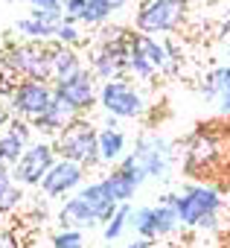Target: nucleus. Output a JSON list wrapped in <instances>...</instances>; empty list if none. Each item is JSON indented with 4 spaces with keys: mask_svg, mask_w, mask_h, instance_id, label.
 <instances>
[{
    "mask_svg": "<svg viewBox=\"0 0 230 248\" xmlns=\"http://www.w3.org/2000/svg\"><path fill=\"white\" fill-rule=\"evenodd\" d=\"M218 126H198L181 146V172L189 178H216L224 167L230 170V146Z\"/></svg>",
    "mask_w": 230,
    "mask_h": 248,
    "instance_id": "obj_1",
    "label": "nucleus"
},
{
    "mask_svg": "<svg viewBox=\"0 0 230 248\" xmlns=\"http://www.w3.org/2000/svg\"><path fill=\"white\" fill-rule=\"evenodd\" d=\"M175 210L184 228H198V231H216L218 228V213L224 210V196L218 187L207 181H187L175 193Z\"/></svg>",
    "mask_w": 230,
    "mask_h": 248,
    "instance_id": "obj_2",
    "label": "nucleus"
},
{
    "mask_svg": "<svg viewBox=\"0 0 230 248\" xmlns=\"http://www.w3.org/2000/svg\"><path fill=\"white\" fill-rule=\"evenodd\" d=\"M3 67L15 79H53V44L50 41H21L9 44L3 53Z\"/></svg>",
    "mask_w": 230,
    "mask_h": 248,
    "instance_id": "obj_3",
    "label": "nucleus"
},
{
    "mask_svg": "<svg viewBox=\"0 0 230 248\" xmlns=\"http://www.w3.org/2000/svg\"><path fill=\"white\" fill-rule=\"evenodd\" d=\"M105 114L117 117V120H140L146 114V96L143 91L129 79H108L99 85V102H96Z\"/></svg>",
    "mask_w": 230,
    "mask_h": 248,
    "instance_id": "obj_4",
    "label": "nucleus"
},
{
    "mask_svg": "<svg viewBox=\"0 0 230 248\" xmlns=\"http://www.w3.org/2000/svg\"><path fill=\"white\" fill-rule=\"evenodd\" d=\"M96 138H99V129L93 126V123L79 117L76 123H70L61 135H56L53 146H56L58 158L76 161V164L90 170V167L99 164V143H96Z\"/></svg>",
    "mask_w": 230,
    "mask_h": 248,
    "instance_id": "obj_5",
    "label": "nucleus"
},
{
    "mask_svg": "<svg viewBox=\"0 0 230 248\" xmlns=\"http://www.w3.org/2000/svg\"><path fill=\"white\" fill-rule=\"evenodd\" d=\"M187 12H189L187 0H140L134 12V30L149 35L175 32L187 21Z\"/></svg>",
    "mask_w": 230,
    "mask_h": 248,
    "instance_id": "obj_6",
    "label": "nucleus"
},
{
    "mask_svg": "<svg viewBox=\"0 0 230 248\" xmlns=\"http://www.w3.org/2000/svg\"><path fill=\"white\" fill-rule=\"evenodd\" d=\"M134 158H137L140 170L146 172V178L166 181L169 178V170H172V161H175V149H172V143L163 135L143 132L134 140Z\"/></svg>",
    "mask_w": 230,
    "mask_h": 248,
    "instance_id": "obj_7",
    "label": "nucleus"
},
{
    "mask_svg": "<svg viewBox=\"0 0 230 248\" xmlns=\"http://www.w3.org/2000/svg\"><path fill=\"white\" fill-rule=\"evenodd\" d=\"M56 91H53V82H44V79H21L15 82L12 93H9V108L15 117H24V120H35L50 102H53Z\"/></svg>",
    "mask_w": 230,
    "mask_h": 248,
    "instance_id": "obj_8",
    "label": "nucleus"
},
{
    "mask_svg": "<svg viewBox=\"0 0 230 248\" xmlns=\"http://www.w3.org/2000/svg\"><path fill=\"white\" fill-rule=\"evenodd\" d=\"M56 146L50 143V140H35V143H29L27 149H24V155L12 164V175H15V181L18 184H24V187H38L41 184V178L47 175V170L56 164Z\"/></svg>",
    "mask_w": 230,
    "mask_h": 248,
    "instance_id": "obj_9",
    "label": "nucleus"
},
{
    "mask_svg": "<svg viewBox=\"0 0 230 248\" xmlns=\"http://www.w3.org/2000/svg\"><path fill=\"white\" fill-rule=\"evenodd\" d=\"M96 76L87 70V67H82L79 73H73V76H67V79H61V82H53V91H56V96L61 99V102H67L73 111H79V114H85V111H90L96 102H99V88H96Z\"/></svg>",
    "mask_w": 230,
    "mask_h": 248,
    "instance_id": "obj_10",
    "label": "nucleus"
},
{
    "mask_svg": "<svg viewBox=\"0 0 230 248\" xmlns=\"http://www.w3.org/2000/svg\"><path fill=\"white\" fill-rule=\"evenodd\" d=\"M85 172H87V167L67 161V158H56V164L47 170V175L41 178L38 187L50 199H64V196H73L85 184Z\"/></svg>",
    "mask_w": 230,
    "mask_h": 248,
    "instance_id": "obj_11",
    "label": "nucleus"
},
{
    "mask_svg": "<svg viewBox=\"0 0 230 248\" xmlns=\"http://www.w3.org/2000/svg\"><path fill=\"white\" fill-rule=\"evenodd\" d=\"M32 123L24 120V117H12L3 129H0V152H3V161L6 164H15L24 149L32 143Z\"/></svg>",
    "mask_w": 230,
    "mask_h": 248,
    "instance_id": "obj_12",
    "label": "nucleus"
},
{
    "mask_svg": "<svg viewBox=\"0 0 230 248\" xmlns=\"http://www.w3.org/2000/svg\"><path fill=\"white\" fill-rule=\"evenodd\" d=\"M82 114L79 111H73L67 102H61L58 96H53V102L32 120V129L35 132H41V135H47V138H56V135H61L70 123H76Z\"/></svg>",
    "mask_w": 230,
    "mask_h": 248,
    "instance_id": "obj_13",
    "label": "nucleus"
},
{
    "mask_svg": "<svg viewBox=\"0 0 230 248\" xmlns=\"http://www.w3.org/2000/svg\"><path fill=\"white\" fill-rule=\"evenodd\" d=\"M131 50H137L143 59H149L158 73H175L178 70V59L169 56L166 44L158 41V35H149V32H134L131 30Z\"/></svg>",
    "mask_w": 230,
    "mask_h": 248,
    "instance_id": "obj_14",
    "label": "nucleus"
},
{
    "mask_svg": "<svg viewBox=\"0 0 230 248\" xmlns=\"http://www.w3.org/2000/svg\"><path fill=\"white\" fill-rule=\"evenodd\" d=\"M102 181H105V187H108L111 199L117 202V204L131 202V199H134V193H137V190H140V184H143V178H140V175H134V172H129V170H123V167H111V172H108V175H102Z\"/></svg>",
    "mask_w": 230,
    "mask_h": 248,
    "instance_id": "obj_15",
    "label": "nucleus"
},
{
    "mask_svg": "<svg viewBox=\"0 0 230 248\" xmlns=\"http://www.w3.org/2000/svg\"><path fill=\"white\" fill-rule=\"evenodd\" d=\"M96 143H99V164H102V167H117L120 158L126 155V143H129V140H126V135H123L117 126L105 123V126L99 129Z\"/></svg>",
    "mask_w": 230,
    "mask_h": 248,
    "instance_id": "obj_16",
    "label": "nucleus"
},
{
    "mask_svg": "<svg viewBox=\"0 0 230 248\" xmlns=\"http://www.w3.org/2000/svg\"><path fill=\"white\" fill-rule=\"evenodd\" d=\"M24 202V184L15 181L12 164L0 161V213H12Z\"/></svg>",
    "mask_w": 230,
    "mask_h": 248,
    "instance_id": "obj_17",
    "label": "nucleus"
},
{
    "mask_svg": "<svg viewBox=\"0 0 230 248\" xmlns=\"http://www.w3.org/2000/svg\"><path fill=\"white\" fill-rule=\"evenodd\" d=\"M85 64H82V56L76 53V47H64L58 41H53V79L50 82H61L73 73H79Z\"/></svg>",
    "mask_w": 230,
    "mask_h": 248,
    "instance_id": "obj_18",
    "label": "nucleus"
},
{
    "mask_svg": "<svg viewBox=\"0 0 230 248\" xmlns=\"http://www.w3.org/2000/svg\"><path fill=\"white\" fill-rule=\"evenodd\" d=\"M87 70L99 79V82H108V79H120V76H126V67L114 59V56H108L102 47H93V53H90V59H87Z\"/></svg>",
    "mask_w": 230,
    "mask_h": 248,
    "instance_id": "obj_19",
    "label": "nucleus"
},
{
    "mask_svg": "<svg viewBox=\"0 0 230 248\" xmlns=\"http://www.w3.org/2000/svg\"><path fill=\"white\" fill-rule=\"evenodd\" d=\"M56 27H58V24H47V21H41V18H32V15L21 18V21L15 24V30H18L27 41H56Z\"/></svg>",
    "mask_w": 230,
    "mask_h": 248,
    "instance_id": "obj_20",
    "label": "nucleus"
},
{
    "mask_svg": "<svg viewBox=\"0 0 230 248\" xmlns=\"http://www.w3.org/2000/svg\"><path fill=\"white\" fill-rule=\"evenodd\" d=\"M126 76H131V79H137V82L152 85V82L158 79V67H155L149 59H143L137 50H129V59H126Z\"/></svg>",
    "mask_w": 230,
    "mask_h": 248,
    "instance_id": "obj_21",
    "label": "nucleus"
},
{
    "mask_svg": "<svg viewBox=\"0 0 230 248\" xmlns=\"http://www.w3.org/2000/svg\"><path fill=\"white\" fill-rule=\"evenodd\" d=\"M129 225L137 231V236L143 239H158V222H155V204H143L137 210H131Z\"/></svg>",
    "mask_w": 230,
    "mask_h": 248,
    "instance_id": "obj_22",
    "label": "nucleus"
},
{
    "mask_svg": "<svg viewBox=\"0 0 230 248\" xmlns=\"http://www.w3.org/2000/svg\"><path fill=\"white\" fill-rule=\"evenodd\" d=\"M129 219H131V204H129V202L117 204V210H114V216H111V219L105 222V228H102V236H105L108 242L120 239V236H123V231L129 228Z\"/></svg>",
    "mask_w": 230,
    "mask_h": 248,
    "instance_id": "obj_23",
    "label": "nucleus"
},
{
    "mask_svg": "<svg viewBox=\"0 0 230 248\" xmlns=\"http://www.w3.org/2000/svg\"><path fill=\"white\" fill-rule=\"evenodd\" d=\"M111 12H114V9H111L108 0H85L82 24H85V27H102V24H108Z\"/></svg>",
    "mask_w": 230,
    "mask_h": 248,
    "instance_id": "obj_24",
    "label": "nucleus"
},
{
    "mask_svg": "<svg viewBox=\"0 0 230 248\" xmlns=\"http://www.w3.org/2000/svg\"><path fill=\"white\" fill-rule=\"evenodd\" d=\"M221 85H224V64H221V67H213V70L204 76V82H201L198 93H201L204 99L216 102V99H218V93H221Z\"/></svg>",
    "mask_w": 230,
    "mask_h": 248,
    "instance_id": "obj_25",
    "label": "nucleus"
},
{
    "mask_svg": "<svg viewBox=\"0 0 230 248\" xmlns=\"http://www.w3.org/2000/svg\"><path fill=\"white\" fill-rule=\"evenodd\" d=\"M50 248H85V231L82 228H61L50 239Z\"/></svg>",
    "mask_w": 230,
    "mask_h": 248,
    "instance_id": "obj_26",
    "label": "nucleus"
},
{
    "mask_svg": "<svg viewBox=\"0 0 230 248\" xmlns=\"http://www.w3.org/2000/svg\"><path fill=\"white\" fill-rule=\"evenodd\" d=\"M56 41H58V44H64V47H79L85 38H82V32H79V27H76V24L61 21V24L56 27Z\"/></svg>",
    "mask_w": 230,
    "mask_h": 248,
    "instance_id": "obj_27",
    "label": "nucleus"
},
{
    "mask_svg": "<svg viewBox=\"0 0 230 248\" xmlns=\"http://www.w3.org/2000/svg\"><path fill=\"white\" fill-rule=\"evenodd\" d=\"M64 21L70 24H82V15H85V0H64Z\"/></svg>",
    "mask_w": 230,
    "mask_h": 248,
    "instance_id": "obj_28",
    "label": "nucleus"
},
{
    "mask_svg": "<svg viewBox=\"0 0 230 248\" xmlns=\"http://www.w3.org/2000/svg\"><path fill=\"white\" fill-rule=\"evenodd\" d=\"M218 111L224 117H230V64H224V85H221V93H218Z\"/></svg>",
    "mask_w": 230,
    "mask_h": 248,
    "instance_id": "obj_29",
    "label": "nucleus"
},
{
    "mask_svg": "<svg viewBox=\"0 0 230 248\" xmlns=\"http://www.w3.org/2000/svg\"><path fill=\"white\" fill-rule=\"evenodd\" d=\"M29 9H53V12H61L64 9V0H27Z\"/></svg>",
    "mask_w": 230,
    "mask_h": 248,
    "instance_id": "obj_30",
    "label": "nucleus"
},
{
    "mask_svg": "<svg viewBox=\"0 0 230 248\" xmlns=\"http://www.w3.org/2000/svg\"><path fill=\"white\" fill-rule=\"evenodd\" d=\"M0 248H18L15 233H12V231H6V228H0Z\"/></svg>",
    "mask_w": 230,
    "mask_h": 248,
    "instance_id": "obj_31",
    "label": "nucleus"
},
{
    "mask_svg": "<svg viewBox=\"0 0 230 248\" xmlns=\"http://www.w3.org/2000/svg\"><path fill=\"white\" fill-rule=\"evenodd\" d=\"M12 117H15V114H12V108H9V105H3V102H0V129H3L6 123L12 120Z\"/></svg>",
    "mask_w": 230,
    "mask_h": 248,
    "instance_id": "obj_32",
    "label": "nucleus"
},
{
    "mask_svg": "<svg viewBox=\"0 0 230 248\" xmlns=\"http://www.w3.org/2000/svg\"><path fill=\"white\" fill-rule=\"evenodd\" d=\"M146 248H175V245L163 242V239H146Z\"/></svg>",
    "mask_w": 230,
    "mask_h": 248,
    "instance_id": "obj_33",
    "label": "nucleus"
},
{
    "mask_svg": "<svg viewBox=\"0 0 230 248\" xmlns=\"http://www.w3.org/2000/svg\"><path fill=\"white\" fill-rule=\"evenodd\" d=\"M123 248H146V239L143 236H137V239H131L129 245H123Z\"/></svg>",
    "mask_w": 230,
    "mask_h": 248,
    "instance_id": "obj_34",
    "label": "nucleus"
},
{
    "mask_svg": "<svg viewBox=\"0 0 230 248\" xmlns=\"http://www.w3.org/2000/svg\"><path fill=\"white\" fill-rule=\"evenodd\" d=\"M108 3H111V9H114V12H120L123 6H129V0H108Z\"/></svg>",
    "mask_w": 230,
    "mask_h": 248,
    "instance_id": "obj_35",
    "label": "nucleus"
},
{
    "mask_svg": "<svg viewBox=\"0 0 230 248\" xmlns=\"http://www.w3.org/2000/svg\"><path fill=\"white\" fill-rule=\"evenodd\" d=\"M0 70H3V59H0Z\"/></svg>",
    "mask_w": 230,
    "mask_h": 248,
    "instance_id": "obj_36",
    "label": "nucleus"
},
{
    "mask_svg": "<svg viewBox=\"0 0 230 248\" xmlns=\"http://www.w3.org/2000/svg\"><path fill=\"white\" fill-rule=\"evenodd\" d=\"M6 3H18V0H6Z\"/></svg>",
    "mask_w": 230,
    "mask_h": 248,
    "instance_id": "obj_37",
    "label": "nucleus"
},
{
    "mask_svg": "<svg viewBox=\"0 0 230 248\" xmlns=\"http://www.w3.org/2000/svg\"><path fill=\"white\" fill-rule=\"evenodd\" d=\"M0 161H3V152H0Z\"/></svg>",
    "mask_w": 230,
    "mask_h": 248,
    "instance_id": "obj_38",
    "label": "nucleus"
}]
</instances>
